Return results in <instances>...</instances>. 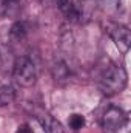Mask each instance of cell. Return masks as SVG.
<instances>
[{"instance_id": "8fae6325", "label": "cell", "mask_w": 131, "mask_h": 133, "mask_svg": "<svg viewBox=\"0 0 131 133\" xmlns=\"http://www.w3.org/2000/svg\"><path fill=\"white\" fill-rule=\"evenodd\" d=\"M16 133H34V132L28 124H22V125H19V129H17Z\"/></svg>"}, {"instance_id": "ba28073f", "label": "cell", "mask_w": 131, "mask_h": 133, "mask_svg": "<svg viewBox=\"0 0 131 133\" xmlns=\"http://www.w3.org/2000/svg\"><path fill=\"white\" fill-rule=\"evenodd\" d=\"M16 99V90L12 85H2L0 87V107H6L12 104Z\"/></svg>"}, {"instance_id": "52a82bcc", "label": "cell", "mask_w": 131, "mask_h": 133, "mask_svg": "<svg viewBox=\"0 0 131 133\" xmlns=\"http://www.w3.org/2000/svg\"><path fill=\"white\" fill-rule=\"evenodd\" d=\"M51 74H53V79H54L56 82L63 84V82H66V81L69 79L71 71H69V66L66 65L63 61H57V62L53 65V68H51Z\"/></svg>"}, {"instance_id": "5b68a950", "label": "cell", "mask_w": 131, "mask_h": 133, "mask_svg": "<svg viewBox=\"0 0 131 133\" xmlns=\"http://www.w3.org/2000/svg\"><path fill=\"white\" fill-rule=\"evenodd\" d=\"M56 3L68 20H71V22H80L82 20L83 11L80 8L79 0H56Z\"/></svg>"}, {"instance_id": "9c48e42d", "label": "cell", "mask_w": 131, "mask_h": 133, "mask_svg": "<svg viewBox=\"0 0 131 133\" xmlns=\"http://www.w3.org/2000/svg\"><path fill=\"white\" fill-rule=\"evenodd\" d=\"M26 25L23 23V22H16L12 26H11V30H9V36L14 39V40H23L25 39V36H26Z\"/></svg>"}, {"instance_id": "30bf717a", "label": "cell", "mask_w": 131, "mask_h": 133, "mask_svg": "<svg viewBox=\"0 0 131 133\" xmlns=\"http://www.w3.org/2000/svg\"><path fill=\"white\" fill-rule=\"evenodd\" d=\"M68 124H69V127H71L72 130H80V129H83V125H85V118H83L82 115L74 113V115L69 116Z\"/></svg>"}, {"instance_id": "6da1fadb", "label": "cell", "mask_w": 131, "mask_h": 133, "mask_svg": "<svg viewBox=\"0 0 131 133\" xmlns=\"http://www.w3.org/2000/svg\"><path fill=\"white\" fill-rule=\"evenodd\" d=\"M128 84V74L127 70L120 65L111 64L108 65L103 73L100 74L99 79V90L105 95V96H114L119 95L125 90Z\"/></svg>"}, {"instance_id": "3957f363", "label": "cell", "mask_w": 131, "mask_h": 133, "mask_svg": "<svg viewBox=\"0 0 131 133\" xmlns=\"http://www.w3.org/2000/svg\"><path fill=\"white\" fill-rule=\"evenodd\" d=\"M128 121V115L123 108L117 105H110L100 119V125L106 133H117Z\"/></svg>"}, {"instance_id": "8992f818", "label": "cell", "mask_w": 131, "mask_h": 133, "mask_svg": "<svg viewBox=\"0 0 131 133\" xmlns=\"http://www.w3.org/2000/svg\"><path fill=\"white\" fill-rule=\"evenodd\" d=\"M39 122H40V125L43 127L45 133H65L63 125H62L56 118H53L51 115H43V116H40V118H39Z\"/></svg>"}, {"instance_id": "7a4b0ae2", "label": "cell", "mask_w": 131, "mask_h": 133, "mask_svg": "<svg viewBox=\"0 0 131 133\" xmlns=\"http://www.w3.org/2000/svg\"><path fill=\"white\" fill-rule=\"evenodd\" d=\"M12 77L20 87H25V88L33 87L37 81V71H35L34 62L26 56L17 57L12 66Z\"/></svg>"}, {"instance_id": "277c9868", "label": "cell", "mask_w": 131, "mask_h": 133, "mask_svg": "<svg viewBox=\"0 0 131 133\" xmlns=\"http://www.w3.org/2000/svg\"><path fill=\"white\" fill-rule=\"evenodd\" d=\"M106 33L110 34V37L113 39V42L116 43L117 50L122 54H127L131 45V33L130 28L122 25V23H108L106 25Z\"/></svg>"}]
</instances>
